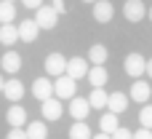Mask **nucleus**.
I'll return each mask as SVG.
<instances>
[{
    "mask_svg": "<svg viewBox=\"0 0 152 139\" xmlns=\"http://www.w3.org/2000/svg\"><path fill=\"white\" fill-rule=\"evenodd\" d=\"M75 91H77L75 78H69V75H59V78L53 80V96H56V99H72Z\"/></svg>",
    "mask_w": 152,
    "mask_h": 139,
    "instance_id": "1",
    "label": "nucleus"
},
{
    "mask_svg": "<svg viewBox=\"0 0 152 139\" xmlns=\"http://www.w3.org/2000/svg\"><path fill=\"white\" fill-rule=\"evenodd\" d=\"M123 70H126V75H131V78L147 75V59H144L142 54H128L126 62H123Z\"/></svg>",
    "mask_w": 152,
    "mask_h": 139,
    "instance_id": "2",
    "label": "nucleus"
},
{
    "mask_svg": "<svg viewBox=\"0 0 152 139\" xmlns=\"http://www.w3.org/2000/svg\"><path fill=\"white\" fill-rule=\"evenodd\" d=\"M35 21H37L40 29H53L56 21H59V13H56L51 5H40V8L35 11Z\"/></svg>",
    "mask_w": 152,
    "mask_h": 139,
    "instance_id": "3",
    "label": "nucleus"
},
{
    "mask_svg": "<svg viewBox=\"0 0 152 139\" xmlns=\"http://www.w3.org/2000/svg\"><path fill=\"white\" fill-rule=\"evenodd\" d=\"M45 75H53V78L67 75V59L61 54H48V59H45Z\"/></svg>",
    "mask_w": 152,
    "mask_h": 139,
    "instance_id": "4",
    "label": "nucleus"
},
{
    "mask_svg": "<svg viewBox=\"0 0 152 139\" xmlns=\"http://www.w3.org/2000/svg\"><path fill=\"white\" fill-rule=\"evenodd\" d=\"M123 16L128 19V21H142L144 16H147V8H144V3L142 0H126V5H123Z\"/></svg>",
    "mask_w": 152,
    "mask_h": 139,
    "instance_id": "5",
    "label": "nucleus"
},
{
    "mask_svg": "<svg viewBox=\"0 0 152 139\" xmlns=\"http://www.w3.org/2000/svg\"><path fill=\"white\" fill-rule=\"evenodd\" d=\"M88 59H83V56H72V59H67V75L69 78H86L88 75Z\"/></svg>",
    "mask_w": 152,
    "mask_h": 139,
    "instance_id": "6",
    "label": "nucleus"
},
{
    "mask_svg": "<svg viewBox=\"0 0 152 139\" xmlns=\"http://www.w3.org/2000/svg\"><path fill=\"white\" fill-rule=\"evenodd\" d=\"M40 113H43V118H48V121H59V118H61V113H64V107H61V99L51 96V99L40 102Z\"/></svg>",
    "mask_w": 152,
    "mask_h": 139,
    "instance_id": "7",
    "label": "nucleus"
},
{
    "mask_svg": "<svg viewBox=\"0 0 152 139\" xmlns=\"http://www.w3.org/2000/svg\"><path fill=\"white\" fill-rule=\"evenodd\" d=\"M32 94H35V99H40V102L51 99V96H53V80H51V78H37V80L32 83Z\"/></svg>",
    "mask_w": 152,
    "mask_h": 139,
    "instance_id": "8",
    "label": "nucleus"
},
{
    "mask_svg": "<svg viewBox=\"0 0 152 139\" xmlns=\"http://www.w3.org/2000/svg\"><path fill=\"white\" fill-rule=\"evenodd\" d=\"M88 113H91L88 99H83V96H72V99H69V115H72L75 121H86Z\"/></svg>",
    "mask_w": 152,
    "mask_h": 139,
    "instance_id": "9",
    "label": "nucleus"
},
{
    "mask_svg": "<svg viewBox=\"0 0 152 139\" xmlns=\"http://www.w3.org/2000/svg\"><path fill=\"white\" fill-rule=\"evenodd\" d=\"M3 96L11 99L13 104H19V99L24 96V86H21V80H16V78L5 80V86H3Z\"/></svg>",
    "mask_w": 152,
    "mask_h": 139,
    "instance_id": "10",
    "label": "nucleus"
},
{
    "mask_svg": "<svg viewBox=\"0 0 152 139\" xmlns=\"http://www.w3.org/2000/svg\"><path fill=\"white\" fill-rule=\"evenodd\" d=\"M128 94H123V91H112L110 94V102H107V107H110V113H115V115H120V113H126L128 110Z\"/></svg>",
    "mask_w": 152,
    "mask_h": 139,
    "instance_id": "11",
    "label": "nucleus"
},
{
    "mask_svg": "<svg viewBox=\"0 0 152 139\" xmlns=\"http://www.w3.org/2000/svg\"><path fill=\"white\" fill-rule=\"evenodd\" d=\"M5 121L11 123V129H21V126L27 123V110H24L21 104H11L8 113H5Z\"/></svg>",
    "mask_w": 152,
    "mask_h": 139,
    "instance_id": "12",
    "label": "nucleus"
},
{
    "mask_svg": "<svg viewBox=\"0 0 152 139\" xmlns=\"http://www.w3.org/2000/svg\"><path fill=\"white\" fill-rule=\"evenodd\" d=\"M112 13H115V8H112L110 0H96V3H94V19H96V21L107 24V21L112 19Z\"/></svg>",
    "mask_w": 152,
    "mask_h": 139,
    "instance_id": "13",
    "label": "nucleus"
},
{
    "mask_svg": "<svg viewBox=\"0 0 152 139\" xmlns=\"http://www.w3.org/2000/svg\"><path fill=\"white\" fill-rule=\"evenodd\" d=\"M37 32H40V27H37L35 19H24L19 24V40H24V43H32L37 38Z\"/></svg>",
    "mask_w": 152,
    "mask_h": 139,
    "instance_id": "14",
    "label": "nucleus"
},
{
    "mask_svg": "<svg viewBox=\"0 0 152 139\" xmlns=\"http://www.w3.org/2000/svg\"><path fill=\"white\" fill-rule=\"evenodd\" d=\"M128 99L144 104V102L150 99V83H147V80H134V83H131V91H128Z\"/></svg>",
    "mask_w": 152,
    "mask_h": 139,
    "instance_id": "15",
    "label": "nucleus"
},
{
    "mask_svg": "<svg viewBox=\"0 0 152 139\" xmlns=\"http://www.w3.org/2000/svg\"><path fill=\"white\" fill-rule=\"evenodd\" d=\"M107 48L102 46V43H96V46H91L88 48V62H91V67H104V62H107Z\"/></svg>",
    "mask_w": 152,
    "mask_h": 139,
    "instance_id": "16",
    "label": "nucleus"
},
{
    "mask_svg": "<svg viewBox=\"0 0 152 139\" xmlns=\"http://www.w3.org/2000/svg\"><path fill=\"white\" fill-rule=\"evenodd\" d=\"M3 72H8V75H16L19 70H21V56L19 54H13V51H8V54H3Z\"/></svg>",
    "mask_w": 152,
    "mask_h": 139,
    "instance_id": "17",
    "label": "nucleus"
},
{
    "mask_svg": "<svg viewBox=\"0 0 152 139\" xmlns=\"http://www.w3.org/2000/svg\"><path fill=\"white\" fill-rule=\"evenodd\" d=\"M99 129H102L104 134H110V137H112V134L120 129V123H118V115H115V113H104V115L99 118Z\"/></svg>",
    "mask_w": 152,
    "mask_h": 139,
    "instance_id": "18",
    "label": "nucleus"
},
{
    "mask_svg": "<svg viewBox=\"0 0 152 139\" xmlns=\"http://www.w3.org/2000/svg\"><path fill=\"white\" fill-rule=\"evenodd\" d=\"M107 102H110V94H107L104 88H94V91H91V99H88L91 110H104Z\"/></svg>",
    "mask_w": 152,
    "mask_h": 139,
    "instance_id": "19",
    "label": "nucleus"
},
{
    "mask_svg": "<svg viewBox=\"0 0 152 139\" xmlns=\"http://www.w3.org/2000/svg\"><path fill=\"white\" fill-rule=\"evenodd\" d=\"M19 40V27L13 24H0V43L3 46H13Z\"/></svg>",
    "mask_w": 152,
    "mask_h": 139,
    "instance_id": "20",
    "label": "nucleus"
},
{
    "mask_svg": "<svg viewBox=\"0 0 152 139\" xmlns=\"http://www.w3.org/2000/svg\"><path fill=\"white\" fill-rule=\"evenodd\" d=\"M27 139H45L48 137V129H45V123L43 121H32V123H27Z\"/></svg>",
    "mask_w": 152,
    "mask_h": 139,
    "instance_id": "21",
    "label": "nucleus"
},
{
    "mask_svg": "<svg viewBox=\"0 0 152 139\" xmlns=\"http://www.w3.org/2000/svg\"><path fill=\"white\" fill-rule=\"evenodd\" d=\"M86 78L91 80L94 88H104V83H107V70H104V67H91Z\"/></svg>",
    "mask_w": 152,
    "mask_h": 139,
    "instance_id": "22",
    "label": "nucleus"
},
{
    "mask_svg": "<svg viewBox=\"0 0 152 139\" xmlns=\"http://www.w3.org/2000/svg\"><path fill=\"white\" fill-rule=\"evenodd\" d=\"M13 16H16V5L8 0H0V24H13Z\"/></svg>",
    "mask_w": 152,
    "mask_h": 139,
    "instance_id": "23",
    "label": "nucleus"
},
{
    "mask_svg": "<svg viewBox=\"0 0 152 139\" xmlns=\"http://www.w3.org/2000/svg\"><path fill=\"white\" fill-rule=\"evenodd\" d=\"M91 129L86 126V121H75V126L69 129V139H91Z\"/></svg>",
    "mask_w": 152,
    "mask_h": 139,
    "instance_id": "24",
    "label": "nucleus"
},
{
    "mask_svg": "<svg viewBox=\"0 0 152 139\" xmlns=\"http://www.w3.org/2000/svg\"><path fill=\"white\" fill-rule=\"evenodd\" d=\"M139 121H142V129H152V104H144L142 107Z\"/></svg>",
    "mask_w": 152,
    "mask_h": 139,
    "instance_id": "25",
    "label": "nucleus"
},
{
    "mask_svg": "<svg viewBox=\"0 0 152 139\" xmlns=\"http://www.w3.org/2000/svg\"><path fill=\"white\" fill-rule=\"evenodd\" d=\"M112 139H134V131H128V129H118V131L112 134Z\"/></svg>",
    "mask_w": 152,
    "mask_h": 139,
    "instance_id": "26",
    "label": "nucleus"
},
{
    "mask_svg": "<svg viewBox=\"0 0 152 139\" xmlns=\"http://www.w3.org/2000/svg\"><path fill=\"white\" fill-rule=\"evenodd\" d=\"M5 139H27V131H24V129H11Z\"/></svg>",
    "mask_w": 152,
    "mask_h": 139,
    "instance_id": "27",
    "label": "nucleus"
},
{
    "mask_svg": "<svg viewBox=\"0 0 152 139\" xmlns=\"http://www.w3.org/2000/svg\"><path fill=\"white\" fill-rule=\"evenodd\" d=\"M51 8H53L56 13H64V11H67V3H64V0H51Z\"/></svg>",
    "mask_w": 152,
    "mask_h": 139,
    "instance_id": "28",
    "label": "nucleus"
},
{
    "mask_svg": "<svg viewBox=\"0 0 152 139\" xmlns=\"http://www.w3.org/2000/svg\"><path fill=\"white\" fill-rule=\"evenodd\" d=\"M134 139H152V129H139V131H134Z\"/></svg>",
    "mask_w": 152,
    "mask_h": 139,
    "instance_id": "29",
    "label": "nucleus"
},
{
    "mask_svg": "<svg viewBox=\"0 0 152 139\" xmlns=\"http://www.w3.org/2000/svg\"><path fill=\"white\" fill-rule=\"evenodd\" d=\"M21 3H24V5H27L29 11H37V8L43 5V0H21Z\"/></svg>",
    "mask_w": 152,
    "mask_h": 139,
    "instance_id": "30",
    "label": "nucleus"
},
{
    "mask_svg": "<svg viewBox=\"0 0 152 139\" xmlns=\"http://www.w3.org/2000/svg\"><path fill=\"white\" fill-rule=\"evenodd\" d=\"M91 139H112V137H110V134H104V131H99V134H94Z\"/></svg>",
    "mask_w": 152,
    "mask_h": 139,
    "instance_id": "31",
    "label": "nucleus"
},
{
    "mask_svg": "<svg viewBox=\"0 0 152 139\" xmlns=\"http://www.w3.org/2000/svg\"><path fill=\"white\" fill-rule=\"evenodd\" d=\"M147 75L152 78V59H147Z\"/></svg>",
    "mask_w": 152,
    "mask_h": 139,
    "instance_id": "32",
    "label": "nucleus"
},
{
    "mask_svg": "<svg viewBox=\"0 0 152 139\" xmlns=\"http://www.w3.org/2000/svg\"><path fill=\"white\" fill-rule=\"evenodd\" d=\"M3 86H5V80H3V75H0V94H3Z\"/></svg>",
    "mask_w": 152,
    "mask_h": 139,
    "instance_id": "33",
    "label": "nucleus"
},
{
    "mask_svg": "<svg viewBox=\"0 0 152 139\" xmlns=\"http://www.w3.org/2000/svg\"><path fill=\"white\" fill-rule=\"evenodd\" d=\"M147 16H150V21H152V5H150V8H147Z\"/></svg>",
    "mask_w": 152,
    "mask_h": 139,
    "instance_id": "34",
    "label": "nucleus"
},
{
    "mask_svg": "<svg viewBox=\"0 0 152 139\" xmlns=\"http://www.w3.org/2000/svg\"><path fill=\"white\" fill-rule=\"evenodd\" d=\"M83 3H91V5H94V3H96V0H83Z\"/></svg>",
    "mask_w": 152,
    "mask_h": 139,
    "instance_id": "35",
    "label": "nucleus"
},
{
    "mask_svg": "<svg viewBox=\"0 0 152 139\" xmlns=\"http://www.w3.org/2000/svg\"><path fill=\"white\" fill-rule=\"evenodd\" d=\"M8 3H13V0H8Z\"/></svg>",
    "mask_w": 152,
    "mask_h": 139,
    "instance_id": "36",
    "label": "nucleus"
}]
</instances>
